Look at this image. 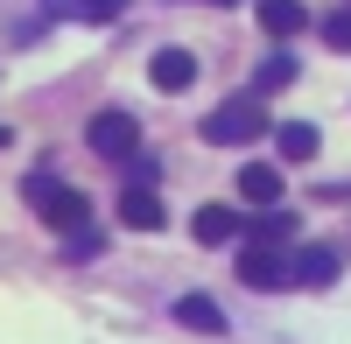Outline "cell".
<instances>
[{"label":"cell","mask_w":351,"mask_h":344,"mask_svg":"<svg viewBox=\"0 0 351 344\" xmlns=\"http://www.w3.org/2000/svg\"><path fill=\"white\" fill-rule=\"evenodd\" d=\"M232 183H239V197H246L253 211H274V204H281V169H274V162H246Z\"/></svg>","instance_id":"cell-5"},{"label":"cell","mask_w":351,"mask_h":344,"mask_svg":"<svg viewBox=\"0 0 351 344\" xmlns=\"http://www.w3.org/2000/svg\"><path fill=\"white\" fill-rule=\"evenodd\" d=\"M324 42H330V49H351V14H330V21H324Z\"/></svg>","instance_id":"cell-17"},{"label":"cell","mask_w":351,"mask_h":344,"mask_svg":"<svg viewBox=\"0 0 351 344\" xmlns=\"http://www.w3.org/2000/svg\"><path fill=\"white\" fill-rule=\"evenodd\" d=\"M84 140L106 155V162H134V148H141V127L127 120V112H99L92 127H84Z\"/></svg>","instance_id":"cell-4"},{"label":"cell","mask_w":351,"mask_h":344,"mask_svg":"<svg viewBox=\"0 0 351 344\" xmlns=\"http://www.w3.org/2000/svg\"><path fill=\"white\" fill-rule=\"evenodd\" d=\"M71 14H84V21H120L127 14V0H64Z\"/></svg>","instance_id":"cell-14"},{"label":"cell","mask_w":351,"mask_h":344,"mask_svg":"<svg viewBox=\"0 0 351 344\" xmlns=\"http://www.w3.org/2000/svg\"><path fill=\"white\" fill-rule=\"evenodd\" d=\"M239 281L246 288H288V281H295V253L274 246V239H253L239 253Z\"/></svg>","instance_id":"cell-3"},{"label":"cell","mask_w":351,"mask_h":344,"mask_svg":"<svg viewBox=\"0 0 351 344\" xmlns=\"http://www.w3.org/2000/svg\"><path fill=\"white\" fill-rule=\"evenodd\" d=\"M295 281H302V288H330V281H337V253L302 246V253H295Z\"/></svg>","instance_id":"cell-10"},{"label":"cell","mask_w":351,"mask_h":344,"mask_svg":"<svg viewBox=\"0 0 351 344\" xmlns=\"http://www.w3.org/2000/svg\"><path fill=\"white\" fill-rule=\"evenodd\" d=\"M288 225H295V218H288V211L274 204V211H260V225H253V239H274V246H281V239H288Z\"/></svg>","instance_id":"cell-15"},{"label":"cell","mask_w":351,"mask_h":344,"mask_svg":"<svg viewBox=\"0 0 351 344\" xmlns=\"http://www.w3.org/2000/svg\"><path fill=\"white\" fill-rule=\"evenodd\" d=\"M218 8H232V0H218Z\"/></svg>","instance_id":"cell-19"},{"label":"cell","mask_w":351,"mask_h":344,"mask_svg":"<svg viewBox=\"0 0 351 344\" xmlns=\"http://www.w3.org/2000/svg\"><path fill=\"white\" fill-rule=\"evenodd\" d=\"M120 218L134 225V232H155V225H162V197H155L148 183H127V197H120Z\"/></svg>","instance_id":"cell-9"},{"label":"cell","mask_w":351,"mask_h":344,"mask_svg":"<svg viewBox=\"0 0 351 344\" xmlns=\"http://www.w3.org/2000/svg\"><path fill=\"white\" fill-rule=\"evenodd\" d=\"M253 14H260V28H267V36H295V28L309 21V14L295 8V0H260Z\"/></svg>","instance_id":"cell-12"},{"label":"cell","mask_w":351,"mask_h":344,"mask_svg":"<svg viewBox=\"0 0 351 344\" xmlns=\"http://www.w3.org/2000/svg\"><path fill=\"white\" fill-rule=\"evenodd\" d=\"M148 77H155V92H190V84H197V56L190 49H155Z\"/></svg>","instance_id":"cell-6"},{"label":"cell","mask_w":351,"mask_h":344,"mask_svg":"<svg viewBox=\"0 0 351 344\" xmlns=\"http://www.w3.org/2000/svg\"><path fill=\"white\" fill-rule=\"evenodd\" d=\"M190 232H197V246H225V239H239V211L232 204H197Z\"/></svg>","instance_id":"cell-7"},{"label":"cell","mask_w":351,"mask_h":344,"mask_svg":"<svg viewBox=\"0 0 351 344\" xmlns=\"http://www.w3.org/2000/svg\"><path fill=\"white\" fill-rule=\"evenodd\" d=\"M274 148H281V162H316L324 134H316L309 120H281V127H274Z\"/></svg>","instance_id":"cell-8"},{"label":"cell","mask_w":351,"mask_h":344,"mask_svg":"<svg viewBox=\"0 0 351 344\" xmlns=\"http://www.w3.org/2000/svg\"><path fill=\"white\" fill-rule=\"evenodd\" d=\"M204 134L218 140V148H246L253 134H267V106H260V92H239V99H225L211 120H204Z\"/></svg>","instance_id":"cell-2"},{"label":"cell","mask_w":351,"mask_h":344,"mask_svg":"<svg viewBox=\"0 0 351 344\" xmlns=\"http://www.w3.org/2000/svg\"><path fill=\"white\" fill-rule=\"evenodd\" d=\"M21 197H28V211H43V218L56 225V232H84V225H92V211H84V190L56 183V176H28Z\"/></svg>","instance_id":"cell-1"},{"label":"cell","mask_w":351,"mask_h":344,"mask_svg":"<svg viewBox=\"0 0 351 344\" xmlns=\"http://www.w3.org/2000/svg\"><path fill=\"white\" fill-rule=\"evenodd\" d=\"M0 148H8V127H0Z\"/></svg>","instance_id":"cell-18"},{"label":"cell","mask_w":351,"mask_h":344,"mask_svg":"<svg viewBox=\"0 0 351 344\" xmlns=\"http://www.w3.org/2000/svg\"><path fill=\"white\" fill-rule=\"evenodd\" d=\"M176 323H183V330H225V309L211 302V295H183V302H176Z\"/></svg>","instance_id":"cell-11"},{"label":"cell","mask_w":351,"mask_h":344,"mask_svg":"<svg viewBox=\"0 0 351 344\" xmlns=\"http://www.w3.org/2000/svg\"><path fill=\"white\" fill-rule=\"evenodd\" d=\"M64 253H71V260H92V253H99V225H84V232H64Z\"/></svg>","instance_id":"cell-16"},{"label":"cell","mask_w":351,"mask_h":344,"mask_svg":"<svg viewBox=\"0 0 351 344\" xmlns=\"http://www.w3.org/2000/svg\"><path fill=\"white\" fill-rule=\"evenodd\" d=\"M281 84H295V56L288 49H274L267 64H260V92H281Z\"/></svg>","instance_id":"cell-13"}]
</instances>
